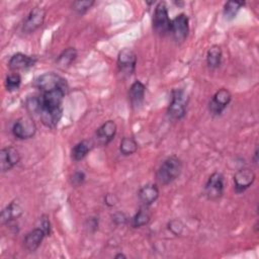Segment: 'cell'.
I'll list each match as a JSON object with an SVG mask.
<instances>
[{
	"mask_svg": "<svg viewBox=\"0 0 259 259\" xmlns=\"http://www.w3.org/2000/svg\"><path fill=\"white\" fill-rule=\"evenodd\" d=\"M138 144L132 137H124L119 144V152L123 156H130L137 152Z\"/></svg>",
	"mask_w": 259,
	"mask_h": 259,
	"instance_id": "cell-25",
	"label": "cell"
},
{
	"mask_svg": "<svg viewBox=\"0 0 259 259\" xmlns=\"http://www.w3.org/2000/svg\"><path fill=\"white\" fill-rule=\"evenodd\" d=\"M255 173L249 168L238 170L234 174V189L237 193H242L247 190L255 181Z\"/></svg>",
	"mask_w": 259,
	"mask_h": 259,
	"instance_id": "cell-13",
	"label": "cell"
},
{
	"mask_svg": "<svg viewBox=\"0 0 259 259\" xmlns=\"http://www.w3.org/2000/svg\"><path fill=\"white\" fill-rule=\"evenodd\" d=\"M85 179H86V175L83 171H76L71 176V183L74 186H80L85 182Z\"/></svg>",
	"mask_w": 259,
	"mask_h": 259,
	"instance_id": "cell-29",
	"label": "cell"
},
{
	"mask_svg": "<svg viewBox=\"0 0 259 259\" xmlns=\"http://www.w3.org/2000/svg\"><path fill=\"white\" fill-rule=\"evenodd\" d=\"M12 134L18 140L31 139L36 133V125L30 117H19L12 125Z\"/></svg>",
	"mask_w": 259,
	"mask_h": 259,
	"instance_id": "cell-6",
	"label": "cell"
},
{
	"mask_svg": "<svg viewBox=\"0 0 259 259\" xmlns=\"http://www.w3.org/2000/svg\"><path fill=\"white\" fill-rule=\"evenodd\" d=\"M65 93L66 90L62 88L40 92V96H38L37 116L47 127L55 128L58 125L62 117V104Z\"/></svg>",
	"mask_w": 259,
	"mask_h": 259,
	"instance_id": "cell-1",
	"label": "cell"
},
{
	"mask_svg": "<svg viewBox=\"0 0 259 259\" xmlns=\"http://www.w3.org/2000/svg\"><path fill=\"white\" fill-rule=\"evenodd\" d=\"M183 224L180 220L174 219L168 223V230L175 236H179L183 231Z\"/></svg>",
	"mask_w": 259,
	"mask_h": 259,
	"instance_id": "cell-28",
	"label": "cell"
},
{
	"mask_svg": "<svg viewBox=\"0 0 259 259\" xmlns=\"http://www.w3.org/2000/svg\"><path fill=\"white\" fill-rule=\"evenodd\" d=\"M151 211L149 210L148 206H143L141 207L137 213L132 218L131 221V225L133 228H141L144 227L146 225L149 224V222L151 221Z\"/></svg>",
	"mask_w": 259,
	"mask_h": 259,
	"instance_id": "cell-22",
	"label": "cell"
},
{
	"mask_svg": "<svg viewBox=\"0 0 259 259\" xmlns=\"http://www.w3.org/2000/svg\"><path fill=\"white\" fill-rule=\"evenodd\" d=\"M23 210L20 204L16 201H11L9 204H7L1 211V223L3 225L10 224L14 221H16L18 218L21 217Z\"/></svg>",
	"mask_w": 259,
	"mask_h": 259,
	"instance_id": "cell-19",
	"label": "cell"
},
{
	"mask_svg": "<svg viewBox=\"0 0 259 259\" xmlns=\"http://www.w3.org/2000/svg\"><path fill=\"white\" fill-rule=\"evenodd\" d=\"M46 18V10L41 7H34L28 13L27 17L24 20L22 30L25 33L34 32L37 28H39Z\"/></svg>",
	"mask_w": 259,
	"mask_h": 259,
	"instance_id": "cell-11",
	"label": "cell"
},
{
	"mask_svg": "<svg viewBox=\"0 0 259 259\" xmlns=\"http://www.w3.org/2000/svg\"><path fill=\"white\" fill-rule=\"evenodd\" d=\"M137 65V55L136 53L128 48L121 50L117 56V68L118 71L124 76H131Z\"/></svg>",
	"mask_w": 259,
	"mask_h": 259,
	"instance_id": "cell-9",
	"label": "cell"
},
{
	"mask_svg": "<svg viewBox=\"0 0 259 259\" xmlns=\"http://www.w3.org/2000/svg\"><path fill=\"white\" fill-rule=\"evenodd\" d=\"M146 86L139 80L135 81L128 89V100L134 108L140 107L145 99Z\"/></svg>",
	"mask_w": 259,
	"mask_h": 259,
	"instance_id": "cell-17",
	"label": "cell"
},
{
	"mask_svg": "<svg viewBox=\"0 0 259 259\" xmlns=\"http://www.w3.org/2000/svg\"><path fill=\"white\" fill-rule=\"evenodd\" d=\"M112 221L116 224V225H123L126 223L127 218L125 217L124 213L122 212H116L112 215Z\"/></svg>",
	"mask_w": 259,
	"mask_h": 259,
	"instance_id": "cell-30",
	"label": "cell"
},
{
	"mask_svg": "<svg viewBox=\"0 0 259 259\" xmlns=\"http://www.w3.org/2000/svg\"><path fill=\"white\" fill-rule=\"evenodd\" d=\"M40 228L46 232L47 236L50 235L51 232V225H50V221L49 218L47 215H42L40 219Z\"/></svg>",
	"mask_w": 259,
	"mask_h": 259,
	"instance_id": "cell-31",
	"label": "cell"
},
{
	"mask_svg": "<svg viewBox=\"0 0 259 259\" xmlns=\"http://www.w3.org/2000/svg\"><path fill=\"white\" fill-rule=\"evenodd\" d=\"M182 171V162L177 156L166 158L156 171V179L162 185H168L176 180Z\"/></svg>",
	"mask_w": 259,
	"mask_h": 259,
	"instance_id": "cell-2",
	"label": "cell"
},
{
	"mask_svg": "<svg viewBox=\"0 0 259 259\" xmlns=\"http://www.w3.org/2000/svg\"><path fill=\"white\" fill-rule=\"evenodd\" d=\"M188 96L183 89H174L167 109V114L172 119H181L186 113Z\"/></svg>",
	"mask_w": 259,
	"mask_h": 259,
	"instance_id": "cell-3",
	"label": "cell"
},
{
	"mask_svg": "<svg viewBox=\"0 0 259 259\" xmlns=\"http://www.w3.org/2000/svg\"><path fill=\"white\" fill-rule=\"evenodd\" d=\"M253 161L255 164H257L258 162V148H255V152H254V157H253Z\"/></svg>",
	"mask_w": 259,
	"mask_h": 259,
	"instance_id": "cell-32",
	"label": "cell"
},
{
	"mask_svg": "<svg viewBox=\"0 0 259 259\" xmlns=\"http://www.w3.org/2000/svg\"><path fill=\"white\" fill-rule=\"evenodd\" d=\"M20 161V154L14 147L8 146L0 151V169L2 173L11 170Z\"/></svg>",
	"mask_w": 259,
	"mask_h": 259,
	"instance_id": "cell-12",
	"label": "cell"
},
{
	"mask_svg": "<svg viewBox=\"0 0 259 259\" xmlns=\"http://www.w3.org/2000/svg\"><path fill=\"white\" fill-rule=\"evenodd\" d=\"M159 193V188L156 184L148 183L140 188L138 195L143 205L150 206L158 199Z\"/></svg>",
	"mask_w": 259,
	"mask_h": 259,
	"instance_id": "cell-18",
	"label": "cell"
},
{
	"mask_svg": "<svg viewBox=\"0 0 259 259\" xmlns=\"http://www.w3.org/2000/svg\"><path fill=\"white\" fill-rule=\"evenodd\" d=\"M153 28L160 35H166L170 32L171 19L169 18L165 2H159L156 5L153 15Z\"/></svg>",
	"mask_w": 259,
	"mask_h": 259,
	"instance_id": "cell-4",
	"label": "cell"
},
{
	"mask_svg": "<svg viewBox=\"0 0 259 259\" xmlns=\"http://www.w3.org/2000/svg\"><path fill=\"white\" fill-rule=\"evenodd\" d=\"M34 86L40 92L53 90L56 88H62L64 90L67 89L66 80L53 72L46 73V74L39 76L38 78H36L34 81Z\"/></svg>",
	"mask_w": 259,
	"mask_h": 259,
	"instance_id": "cell-5",
	"label": "cell"
},
{
	"mask_svg": "<svg viewBox=\"0 0 259 259\" xmlns=\"http://www.w3.org/2000/svg\"><path fill=\"white\" fill-rule=\"evenodd\" d=\"M36 63V58L27 56L22 53H16L14 54L8 62V67L13 71H19V70H26Z\"/></svg>",
	"mask_w": 259,
	"mask_h": 259,
	"instance_id": "cell-16",
	"label": "cell"
},
{
	"mask_svg": "<svg viewBox=\"0 0 259 259\" xmlns=\"http://www.w3.org/2000/svg\"><path fill=\"white\" fill-rule=\"evenodd\" d=\"M245 5L243 1H228L224 6V17L227 20H232L236 17L240 9Z\"/></svg>",
	"mask_w": 259,
	"mask_h": 259,
	"instance_id": "cell-24",
	"label": "cell"
},
{
	"mask_svg": "<svg viewBox=\"0 0 259 259\" xmlns=\"http://www.w3.org/2000/svg\"><path fill=\"white\" fill-rule=\"evenodd\" d=\"M170 32L176 42H183L189 32L188 17L184 13H180L171 20Z\"/></svg>",
	"mask_w": 259,
	"mask_h": 259,
	"instance_id": "cell-10",
	"label": "cell"
},
{
	"mask_svg": "<svg viewBox=\"0 0 259 259\" xmlns=\"http://www.w3.org/2000/svg\"><path fill=\"white\" fill-rule=\"evenodd\" d=\"M204 194L209 200H218L224 194V176L220 172H213L204 185Z\"/></svg>",
	"mask_w": 259,
	"mask_h": 259,
	"instance_id": "cell-7",
	"label": "cell"
},
{
	"mask_svg": "<svg viewBox=\"0 0 259 259\" xmlns=\"http://www.w3.org/2000/svg\"><path fill=\"white\" fill-rule=\"evenodd\" d=\"M47 236L46 232L39 227L29 231L23 239V247L28 252H34L40 246L42 240Z\"/></svg>",
	"mask_w": 259,
	"mask_h": 259,
	"instance_id": "cell-15",
	"label": "cell"
},
{
	"mask_svg": "<svg viewBox=\"0 0 259 259\" xmlns=\"http://www.w3.org/2000/svg\"><path fill=\"white\" fill-rule=\"evenodd\" d=\"M115 258H126V256L122 253H118V254L115 255Z\"/></svg>",
	"mask_w": 259,
	"mask_h": 259,
	"instance_id": "cell-33",
	"label": "cell"
},
{
	"mask_svg": "<svg viewBox=\"0 0 259 259\" xmlns=\"http://www.w3.org/2000/svg\"><path fill=\"white\" fill-rule=\"evenodd\" d=\"M20 84H21V77L17 73L10 74L5 79V88L9 92L17 90L19 88Z\"/></svg>",
	"mask_w": 259,
	"mask_h": 259,
	"instance_id": "cell-26",
	"label": "cell"
},
{
	"mask_svg": "<svg viewBox=\"0 0 259 259\" xmlns=\"http://www.w3.org/2000/svg\"><path fill=\"white\" fill-rule=\"evenodd\" d=\"M76 58H77L76 49L75 48H67L58 56L56 63L60 68L66 69L71 66V64L76 60Z\"/></svg>",
	"mask_w": 259,
	"mask_h": 259,
	"instance_id": "cell-21",
	"label": "cell"
},
{
	"mask_svg": "<svg viewBox=\"0 0 259 259\" xmlns=\"http://www.w3.org/2000/svg\"><path fill=\"white\" fill-rule=\"evenodd\" d=\"M222 49L218 45L211 46L206 53V64L209 69H217L221 66L222 63Z\"/></svg>",
	"mask_w": 259,
	"mask_h": 259,
	"instance_id": "cell-20",
	"label": "cell"
},
{
	"mask_svg": "<svg viewBox=\"0 0 259 259\" xmlns=\"http://www.w3.org/2000/svg\"><path fill=\"white\" fill-rule=\"evenodd\" d=\"M90 151V144L87 141H81L77 143L71 150V158L78 162L83 160Z\"/></svg>",
	"mask_w": 259,
	"mask_h": 259,
	"instance_id": "cell-23",
	"label": "cell"
},
{
	"mask_svg": "<svg viewBox=\"0 0 259 259\" xmlns=\"http://www.w3.org/2000/svg\"><path fill=\"white\" fill-rule=\"evenodd\" d=\"M94 1H89V0H84V1H74L72 3V7H73V10L80 14V15H83L85 14L93 5H94Z\"/></svg>",
	"mask_w": 259,
	"mask_h": 259,
	"instance_id": "cell-27",
	"label": "cell"
},
{
	"mask_svg": "<svg viewBox=\"0 0 259 259\" xmlns=\"http://www.w3.org/2000/svg\"><path fill=\"white\" fill-rule=\"evenodd\" d=\"M231 100H232V94L228 89L222 88L218 90L213 94V96L211 97L208 103L209 112L214 116L221 115L223 111L228 107Z\"/></svg>",
	"mask_w": 259,
	"mask_h": 259,
	"instance_id": "cell-8",
	"label": "cell"
},
{
	"mask_svg": "<svg viewBox=\"0 0 259 259\" xmlns=\"http://www.w3.org/2000/svg\"><path fill=\"white\" fill-rule=\"evenodd\" d=\"M116 123L113 120H107L103 122L95 133L96 143L100 146H106L109 144L116 134Z\"/></svg>",
	"mask_w": 259,
	"mask_h": 259,
	"instance_id": "cell-14",
	"label": "cell"
}]
</instances>
